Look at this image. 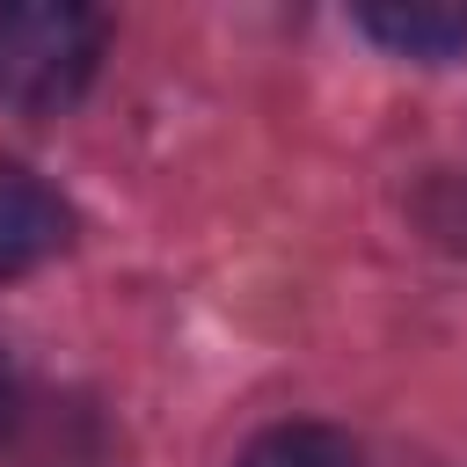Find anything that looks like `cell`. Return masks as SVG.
Here are the masks:
<instances>
[{
    "label": "cell",
    "mask_w": 467,
    "mask_h": 467,
    "mask_svg": "<svg viewBox=\"0 0 467 467\" xmlns=\"http://www.w3.org/2000/svg\"><path fill=\"white\" fill-rule=\"evenodd\" d=\"M358 29L409 58H452L467 44V7H358Z\"/></svg>",
    "instance_id": "cell-3"
},
{
    "label": "cell",
    "mask_w": 467,
    "mask_h": 467,
    "mask_svg": "<svg viewBox=\"0 0 467 467\" xmlns=\"http://www.w3.org/2000/svg\"><path fill=\"white\" fill-rule=\"evenodd\" d=\"M15 409H22V372H15V358L0 350V431L15 423Z\"/></svg>",
    "instance_id": "cell-5"
},
{
    "label": "cell",
    "mask_w": 467,
    "mask_h": 467,
    "mask_svg": "<svg viewBox=\"0 0 467 467\" xmlns=\"http://www.w3.org/2000/svg\"><path fill=\"white\" fill-rule=\"evenodd\" d=\"M102 15L80 0H0V102L51 117L80 102L102 66Z\"/></svg>",
    "instance_id": "cell-1"
},
{
    "label": "cell",
    "mask_w": 467,
    "mask_h": 467,
    "mask_svg": "<svg viewBox=\"0 0 467 467\" xmlns=\"http://www.w3.org/2000/svg\"><path fill=\"white\" fill-rule=\"evenodd\" d=\"M241 467H365V460H358V445H350L343 431H328V423H277V431H263V438L241 452Z\"/></svg>",
    "instance_id": "cell-4"
},
{
    "label": "cell",
    "mask_w": 467,
    "mask_h": 467,
    "mask_svg": "<svg viewBox=\"0 0 467 467\" xmlns=\"http://www.w3.org/2000/svg\"><path fill=\"white\" fill-rule=\"evenodd\" d=\"M66 248V204L29 168L0 161V277H22Z\"/></svg>",
    "instance_id": "cell-2"
}]
</instances>
